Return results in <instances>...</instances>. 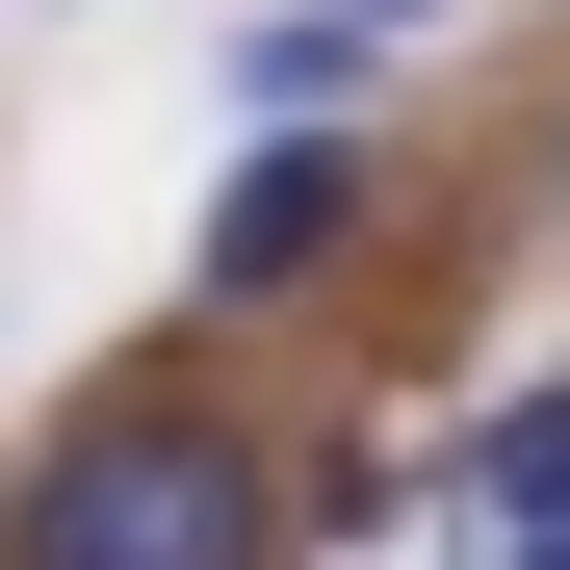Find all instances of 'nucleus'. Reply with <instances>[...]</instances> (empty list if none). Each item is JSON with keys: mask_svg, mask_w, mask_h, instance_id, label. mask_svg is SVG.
<instances>
[{"mask_svg": "<svg viewBox=\"0 0 570 570\" xmlns=\"http://www.w3.org/2000/svg\"><path fill=\"white\" fill-rule=\"evenodd\" d=\"M544 208H570V130H544Z\"/></svg>", "mask_w": 570, "mask_h": 570, "instance_id": "5", "label": "nucleus"}, {"mask_svg": "<svg viewBox=\"0 0 570 570\" xmlns=\"http://www.w3.org/2000/svg\"><path fill=\"white\" fill-rule=\"evenodd\" d=\"M390 493H441V519H493V544H570V390H519V415H466V441H415Z\"/></svg>", "mask_w": 570, "mask_h": 570, "instance_id": "3", "label": "nucleus"}, {"mask_svg": "<svg viewBox=\"0 0 570 570\" xmlns=\"http://www.w3.org/2000/svg\"><path fill=\"white\" fill-rule=\"evenodd\" d=\"M415 27H441V0H285V27L234 52V105H259V130H312V105H363V78H390Z\"/></svg>", "mask_w": 570, "mask_h": 570, "instance_id": "4", "label": "nucleus"}, {"mask_svg": "<svg viewBox=\"0 0 570 570\" xmlns=\"http://www.w3.org/2000/svg\"><path fill=\"white\" fill-rule=\"evenodd\" d=\"M0 570H285V466L234 415H181V390H105V415L27 466Z\"/></svg>", "mask_w": 570, "mask_h": 570, "instance_id": "1", "label": "nucleus"}, {"mask_svg": "<svg viewBox=\"0 0 570 570\" xmlns=\"http://www.w3.org/2000/svg\"><path fill=\"white\" fill-rule=\"evenodd\" d=\"M363 181H390V156H337V105H312V130H259V156H234V208H208V312H285V285L363 234Z\"/></svg>", "mask_w": 570, "mask_h": 570, "instance_id": "2", "label": "nucleus"}, {"mask_svg": "<svg viewBox=\"0 0 570 570\" xmlns=\"http://www.w3.org/2000/svg\"><path fill=\"white\" fill-rule=\"evenodd\" d=\"M493 570H570V544H493Z\"/></svg>", "mask_w": 570, "mask_h": 570, "instance_id": "6", "label": "nucleus"}]
</instances>
